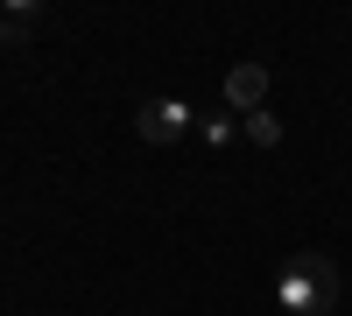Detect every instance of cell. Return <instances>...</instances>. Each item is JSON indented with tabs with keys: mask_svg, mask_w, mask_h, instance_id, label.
<instances>
[{
	"mask_svg": "<svg viewBox=\"0 0 352 316\" xmlns=\"http://www.w3.org/2000/svg\"><path fill=\"white\" fill-rule=\"evenodd\" d=\"M268 316H289V309H268Z\"/></svg>",
	"mask_w": 352,
	"mask_h": 316,
	"instance_id": "8",
	"label": "cell"
},
{
	"mask_svg": "<svg viewBox=\"0 0 352 316\" xmlns=\"http://www.w3.org/2000/svg\"><path fill=\"white\" fill-rule=\"evenodd\" d=\"M247 141H254V148H275V141H282V120H275V112H247Z\"/></svg>",
	"mask_w": 352,
	"mask_h": 316,
	"instance_id": "4",
	"label": "cell"
},
{
	"mask_svg": "<svg viewBox=\"0 0 352 316\" xmlns=\"http://www.w3.org/2000/svg\"><path fill=\"white\" fill-rule=\"evenodd\" d=\"M190 127H197V112H190L184 99H148V106L134 112V134L148 141V148H176Z\"/></svg>",
	"mask_w": 352,
	"mask_h": 316,
	"instance_id": "2",
	"label": "cell"
},
{
	"mask_svg": "<svg viewBox=\"0 0 352 316\" xmlns=\"http://www.w3.org/2000/svg\"><path fill=\"white\" fill-rule=\"evenodd\" d=\"M8 21L28 28V21H43V0H8Z\"/></svg>",
	"mask_w": 352,
	"mask_h": 316,
	"instance_id": "6",
	"label": "cell"
},
{
	"mask_svg": "<svg viewBox=\"0 0 352 316\" xmlns=\"http://www.w3.org/2000/svg\"><path fill=\"white\" fill-rule=\"evenodd\" d=\"M261 99H268V71L261 64H232L226 71V106L247 120V112H261Z\"/></svg>",
	"mask_w": 352,
	"mask_h": 316,
	"instance_id": "3",
	"label": "cell"
},
{
	"mask_svg": "<svg viewBox=\"0 0 352 316\" xmlns=\"http://www.w3.org/2000/svg\"><path fill=\"white\" fill-rule=\"evenodd\" d=\"M275 309H289V316H331L338 309V267L324 260V253H289L282 281H275Z\"/></svg>",
	"mask_w": 352,
	"mask_h": 316,
	"instance_id": "1",
	"label": "cell"
},
{
	"mask_svg": "<svg viewBox=\"0 0 352 316\" xmlns=\"http://www.w3.org/2000/svg\"><path fill=\"white\" fill-rule=\"evenodd\" d=\"M240 134H247V127L232 120V112H212V120H204V141H212V148H232Z\"/></svg>",
	"mask_w": 352,
	"mask_h": 316,
	"instance_id": "5",
	"label": "cell"
},
{
	"mask_svg": "<svg viewBox=\"0 0 352 316\" xmlns=\"http://www.w3.org/2000/svg\"><path fill=\"white\" fill-rule=\"evenodd\" d=\"M14 36H21V28H14V21H8V8H0V49H8V42H14Z\"/></svg>",
	"mask_w": 352,
	"mask_h": 316,
	"instance_id": "7",
	"label": "cell"
}]
</instances>
